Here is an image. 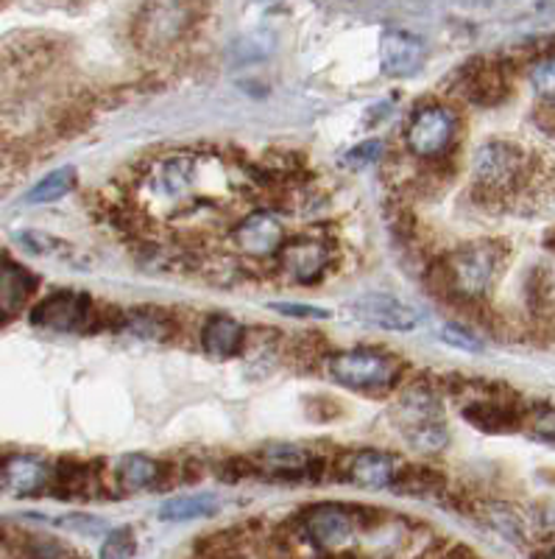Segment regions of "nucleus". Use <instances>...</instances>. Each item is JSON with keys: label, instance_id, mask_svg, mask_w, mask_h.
Instances as JSON below:
<instances>
[{"label": "nucleus", "instance_id": "c85d7f7f", "mask_svg": "<svg viewBox=\"0 0 555 559\" xmlns=\"http://www.w3.org/2000/svg\"><path fill=\"white\" fill-rule=\"evenodd\" d=\"M274 43H277L274 34L254 32L234 45V57H238V62H257V59H265L274 51Z\"/></svg>", "mask_w": 555, "mask_h": 559}, {"label": "nucleus", "instance_id": "9b49d317", "mask_svg": "<svg viewBox=\"0 0 555 559\" xmlns=\"http://www.w3.org/2000/svg\"><path fill=\"white\" fill-rule=\"evenodd\" d=\"M424 57H427V51H424V43L417 34L391 28L379 39V62H383V70L388 76H413L422 70Z\"/></svg>", "mask_w": 555, "mask_h": 559}, {"label": "nucleus", "instance_id": "f704fd0d", "mask_svg": "<svg viewBox=\"0 0 555 559\" xmlns=\"http://www.w3.org/2000/svg\"><path fill=\"white\" fill-rule=\"evenodd\" d=\"M274 311L285 313V317H316V319H327L329 313L324 308H313V306H291V302H277Z\"/></svg>", "mask_w": 555, "mask_h": 559}, {"label": "nucleus", "instance_id": "39448f33", "mask_svg": "<svg viewBox=\"0 0 555 559\" xmlns=\"http://www.w3.org/2000/svg\"><path fill=\"white\" fill-rule=\"evenodd\" d=\"M198 9L188 3H148L134 20V39L143 51H165L196 26Z\"/></svg>", "mask_w": 555, "mask_h": 559}, {"label": "nucleus", "instance_id": "aec40b11", "mask_svg": "<svg viewBox=\"0 0 555 559\" xmlns=\"http://www.w3.org/2000/svg\"><path fill=\"white\" fill-rule=\"evenodd\" d=\"M17 241L23 243V249H28L32 254H37V258L70 263V266H84V263H87V258L79 252L76 243L64 241V238H59V236H48V233L26 229V233H20Z\"/></svg>", "mask_w": 555, "mask_h": 559}, {"label": "nucleus", "instance_id": "2f4dec72", "mask_svg": "<svg viewBox=\"0 0 555 559\" xmlns=\"http://www.w3.org/2000/svg\"><path fill=\"white\" fill-rule=\"evenodd\" d=\"M379 157H383V143H379V140H366V143H360L358 148H352L343 163H347L349 168H366L372 166V163H377Z\"/></svg>", "mask_w": 555, "mask_h": 559}, {"label": "nucleus", "instance_id": "b1692460", "mask_svg": "<svg viewBox=\"0 0 555 559\" xmlns=\"http://www.w3.org/2000/svg\"><path fill=\"white\" fill-rule=\"evenodd\" d=\"M260 462L265 471L285 473V476H304L313 467V456L304 453L302 448L293 445H272L260 451Z\"/></svg>", "mask_w": 555, "mask_h": 559}, {"label": "nucleus", "instance_id": "bb28decb", "mask_svg": "<svg viewBox=\"0 0 555 559\" xmlns=\"http://www.w3.org/2000/svg\"><path fill=\"white\" fill-rule=\"evenodd\" d=\"M198 559H243V537H234V532H218L202 537L196 543Z\"/></svg>", "mask_w": 555, "mask_h": 559}, {"label": "nucleus", "instance_id": "a878e982", "mask_svg": "<svg viewBox=\"0 0 555 559\" xmlns=\"http://www.w3.org/2000/svg\"><path fill=\"white\" fill-rule=\"evenodd\" d=\"M76 188V168H57L45 179H39L32 191L26 193L28 204H51L59 202V199L68 197L70 191Z\"/></svg>", "mask_w": 555, "mask_h": 559}, {"label": "nucleus", "instance_id": "5701e85b", "mask_svg": "<svg viewBox=\"0 0 555 559\" xmlns=\"http://www.w3.org/2000/svg\"><path fill=\"white\" fill-rule=\"evenodd\" d=\"M51 489L62 498H89L95 489V476L79 462H59L51 471Z\"/></svg>", "mask_w": 555, "mask_h": 559}, {"label": "nucleus", "instance_id": "0eeeda50", "mask_svg": "<svg viewBox=\"0 0 555 559\" xmlns=\"http://www.w3.org/2000/svg\"><path fill=\"white\" fill-rule=\"evenodd\" d=\"M98 306L82 292H57L45 297L32 313L37 328L62 333H87L98 324Z\"/></svg>", "mask_w": 555, "mask_h": 559}, {"label": "nucleus", "instance_id": "f257e3e1", "mask_svg": "<svg viewBox=\"0 0 555 559\" xmlns=\"http://www.w3.org/2000/svg\"><path fill=\"white\" fill-rule=\"evenodd\" d=\"M503 247L497 241H478L449 252L444 261L430 269L433 294H447L461 302H478L486 297L492 283L503 269Z\"/></svg>", "mask_w": 555, "mask_h": 559}, {"label": "nucleus", "instance_id": "c756f323", "mask_svg": "<svg viewBox=\"0 0 555 559\" xmlns=\"http://www.w3.org/2000/svg\"><path fill=\"white\" fill-rule=\"evenodd\" d=\"M137 551L132 528H114L101 548V559H132Z\"/></svg>", "mask_w": 555, "mask_h": 559}, {"label": "nucleus", "instance_id": "c9c22d12", "mask_svg": "<svg viewBox=\"0 0 555 559\" xmlns=\"http://www.w3.org/2000/svg\"><path fill=\"white\" fill-rule=\"evenodd\" d=\"M447 551H449V543L438 540L436 546H430L427 551H424L419 559H444V557H447Z\"/></svg>", "mask_w": 555, "mask_h": 559}, {"label": "nucleus", "instance_id": "cd10ccee", "mask_svg": "<svg viewBox=\"0 0 555 559\" xmlns=\"http://www.w3.org/2000/svg\"><path fill=\"white\" fill-rule=\"evenodd\" d=\"M488 521L497 532H503L508 540L522 543L524 540V528H522V518L517 515V509L505 507V503H488L486 507Z\"/></svg>", "mask_w": 555, "mask_h": 559}, {"label": "nucleus", "instance_id": "412c9836", "mask_svg": "<svg viewBox=\"0 0 555 559\" xmlns=\"http://www.w3.org/2000/svg\"><path fill=\"white\" fill-rule=\"evenodd\" d=\"M193 177H196V166H193L190 154H173L154 168L152 182L165 197H182L193 185Z\"/></svg>", "mask_w": 555, "mask_h": 559}, {"label": "nucleus", "instance_id": "20e7f679", "mask_svg": "<svg viewBox=\"0 0 555 559\" xmlns=\"http://www.w3.org/2000/svg\"><path fill=\"white\" fill-rule=\"evenodd\" d=\"M530 177V157L511 140H488L474 152V185L488 197L517 191Z\"/></svg>", "mask_w": 555, "mask_h": 559}, {"label": "nucleus", "instance_id": "4be33fe9", "mask_svg": "<svg viewBox=\"0 0 555 559\" xmlns=\"http://www.w3.org/2000/svg\"><path fill=\"white\" fill-rule=\"evenodd\" d=\"M162 478V464L148 456H126L118 464V487L123 492H146L159 487Z\"/></svg>", "mask_w": 555, "mask_h": 559}, {"label": "nucleus", "instance_id": "7c9ffc66", "mask_svg": "<svg viewBox=\"0 0 555 559\" xmlns=\"http://www.w3.org/2000/svg\"><path fill=\"white\" fill-rule=\"evenodd\" d=\"M442 342L449 344V347L467 349V353H483V342L472 331L461 328V324H447L442 331Z\"/></svg>", "mask_w": 555, "mask_h": 559}, {"label": "nucleus", "instance_id": "f3484780", "mask_svg": "<svg viewBox=\"0 0 555 559\" xmlns=\"http://www.w3.org/2000/svg\"><path fill=\"white\" fill-rule=\"evenodd\" d=\"M279 261L288 272L293 274L302 283H313L318 274L324 272L329 261V252L324 243H318L316 238H297V241H285L279 249Z\"/></svg>", "mask_w": 555, "mask_h": 559}, {"label": "nucleus", "instance_id": "473e14b6", "mask_svg": "<svg viewBox=\"0 0 555 559\" xmlns=\"http://www.w3.org/2000/svg\"><path fill=\"white\" fill-rule=\"evenodd\" d=\"M522 423H528L530 433H533L536 439H542V442H547V445L553 442V408L550 406H542V417L533 412V417L522 419Z\"/></svg>", "mask_w": 555, "mask_h": 559}, {"label": "nucleus", "instance_id": "393cba45", "mask_svg": "<svg viewBox=\"0 0 555 559\" xmlns=\"http://www.w3.org/2000/svg\"><path fill=\"white\" fill-rule=\"evenodd\" d=\"M218 512V498L215 496H182L162 503L159 518L171 523L198 521V518H213Z\"/></svg>", "mask_w": 555, "mask_h": 559}, {"label": "nucleus", "instance_id": "dca6fc26", "mask_svg": "<svg viewBox=\"0 0 555 559\" xmlns=\"http://www.w3.org/2000/svg\"><path fill=\"white\" fill-rule=\"evenodd\" d=\"M37 292V277L17 263L0 266V324L12 322Z\"/></svg>", "mask_w": 555, "mask_h": 559}, {"label": "nucleus", "instance_id": "4c0bfd02", "mask_svg": "<svg viewBox=\"0 0 555 559\" xmlns=\"http://www.w3.org/2000/svg\"><path fill=\"white\" fill-rule=\"evenodd\" d=\"M533 559H553V554L544 551V554H536V557H533Z\"/></svg>", "mask_w": 555, "mask_h": 559}, {"label": "nucleus", "instance_id": "a211bd4d", "mask_svg": "<svg viewBox=\"0 0 555 559\" xmlns=\"http://www.w3.org/2000/svg\"><path fill=\"white\" fill-rule=\"evenodd\" d=\"M246 344V331L243 324L234 322L227 313H213L204 322L202 331V347L207 349L213 358H232L238 356L240 349Z\"/></svg>", "mask_w": 555, "mask_h": 559}, {"label": "nucleus", "instance_id": "4468645a", "mask_svg": "<svg viewBox=\"0 0 555 559\" xmlns=\"http://www.w3.org/2000/svg\"><path fill=\"white\" fill-rule=\"evenodd\" d=\"M0 484L14 496H39L51 487V471L34 456H9L0 467Z\"/></svg>", "mask_w": 555, "mask_h": 559}, {"label": "nucleus", "instance_id": "f03ea898", "mask_svg": "<svg viewBox=\"0 0 555 559\" xmlns=\"http://www.w3.org/2000/svg\"><path fill=\"white\" fill-rule=\"evenodd\" d=\"M327 372L338 386L352 389V392H385L397 386L405 364L388 349L354 347L329 356Z\"/></svg>", "mask_w": 555, "mask_h": 559}, {"label": "nucleus", "instance_id": "6ab92c4d", "mask_svg": "<svg viewBox=\"0 0 555 559\" xmlns=\"http://www.w3.org/2000/svg\"><path fill=\"white\" fill-rule=\"evenodd\" d=\"M391 489L397 496H410V498H436L442 492H447V478L442 476L433 467H422V464H405L397 467V476H394Z\"/></svg>", "mask_w": 555, "mask_h": 559}, {"label": "nucleus", "instance_id": "1a4fd4ad", "mask_svg": "<svg viewBox=\"0 0 555 559\" xmlns=\"http://www.w3.org/2000/svg\"><path fill=\"white\" fill-rule=\"evenodd\" d=\"M302 526L310 540L322 548H338L352 537L354 515L352 507L341 503H316L302 512Z\"/></svg>", "mask_w": 555, "mask_h": 559}, {"label": "nucleus", "instance_id": "9d476101", "mask_svg": "<svg viewBox=\"0 0 555 559\" xmlns=\"http://www.w3.org/2000/svg\"><path fill=\"white\" fill-rule=\"evenodd\" d=\"M232 241L252 258H268V254H279L282 249L285 227L272 213L254 210L232 229Z\"/></svg>", "mask_w": 555, "mask_h": 559}, {"label": "nucleus", "instance_id": "72a5a7b5", "mask_svg": "<svg viewBox=\"0 0 555 559\" xmlns=\"http://www.w3.org/2000/svg\"><path fill=\"white\" fill-rule=\"evenodd\" d=\"M64 528H70V532H101L104 523L95 521L93 515H70V518H62Z\"/></svg>", "mask_w": 555, "mask_h": 559}, {"label": "nucleus", "instance_id": "2eb2a0df", "mask_svg": "<svg viewBox=\"0 0 555 559\" xmlns=\"http://www.w3.org/2000/svg\"><path fill=\"white\" fill-rule=\"evenodd\" d=\"M463 417L486 433H508L522 428V414L517 412V403H508L503 397H483L463 406Z\"/></svg>", "mask_w": 555, "mask_h": 559}, {"label": "nucleus", "instance_id": "6e6552de", "mask_svg": "<svg viewBox=\"0 0 555 559\" xmlns=\"http://www.w3.org/2000/svg\"><path fill=\"white\" fill-rule=\"evenodd\" d=\"M352 317L363 324H372L377 331L410 333L419 328V311L391 294H366L349 306Z\"/></svg>", "mask_w": 555, "mask_h": 559}, {"label": "nucleus", "instance_id": "423d86ee", "mask_svg": "<svg viewBox=\"0 0 555 559\" xmlns=\"http://www.w3.org/2000/svg\"><path fill=\"white\" fill-rule=\"evenodd\" d=\"M458 138V115L447 104H424L410 115L405 127V148L419 159H436L447 154Z\"/></svg>", "mask_w": 555, "mask_h": 559}, {"label": "nucleus", "instance_id": "ddd939ff", "mask_svg": "<svg viewBox=\"0 0 555 559\" xmlns=\"http://www.w3.org/2000/svg\"><path fill=\"white\" fill-rule=\"evenodd\" d=\"M394 476H397V459H394L391 453L383 451L349 453L347 462L341 464V478L358 484V487H391Z\"/></svg>", "mask_w": 555, "mask_h": 559}, {"label": "nucleus", "instance_id": "f8f14e48", "mask_svg": "<svg viewBox=\"0 0 555 559\" xmlns=\"http://www.w3.org/2000/svg\"><path fill=\"white\" fill-rule=\"evenodd\" d=\"M461 93L467 102L492 107L508 96V73L499 62H474L463 70Z\"/></svg>", "mask_w": 555, "mask_h": 559}, {"label": "nucleus", "instance_id": "7ed1b4c3", "mask_svg": "<svg viewBox=\"0 0 555 559\" xmlns=\"http://www.w3.org/2000/svg\"><path fill=\"white\" fill-rule=\"evenodd\" d=\"M394 423L402 437L422 453H436L447 445V426H444V408L436 389L427 383H410L399 394L394 406Z\"/></svg>", "mask_w": 555, "mask_h": 559}, {"label": "nucleus", "instance_id": "e433bc0d", "mask_svg": "<svg viewBox=\"0 0 555 559\" xmlns=\"http://www.w3.org/2000/svg\"><path fill=\"white\" fill-rule=\"evenodd\" d=\"M444 559H480V557L469 546H449L447 557Z\"/></svg>", "mask_w": 555, "mask_h": 559}]
</instances>
